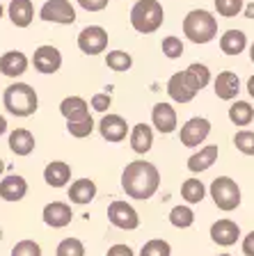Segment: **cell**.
Returning <instances> with one entry per match:
<instances>
[{
  "mask_svg": "<svg viewBox=\"0 0 254 256\" xmlns=\"http://www.w3.org/2000/svg\"><path fill=\"white\" fill-rule=\"evenodd\" d=\"M160 186V172L156 165L147 162V160H133L131 165L122 172V188L131 199L138 202H147L158 192Z\"/></svg>",
  "mask_w": 254,
  "mask_h": 256,
  "instance_id": "cell-1",
  "label": "cell"
},
{
  "mask_svg": "<svg viewBox=\"0 0 254 256\" xmlns=\"http://www.w3.org/2000/svg\"><path fill=\"white\" fill-rule=\"evenodd\" d=\"M3 106L14 117H32L39 108V96L28 82H12L3 92Z\"/></svg>",
  "mask_w": 254,
  "mask_h": 256,
  "instance_id": "cell-2",
  "label": "cell"
},
{
  "mask_svg": "<svg viewBox=\"0 0 254 256\" xmlns=\"http://www.w3.org/2000/svg\"><path fill=\"white\" fill-rule=\"evenodd\" d=\"M183 34L192 44H208L217 34V18L206 10H192L183 18Z\"/></svg>",
  "mask_w": 254,
  "mask_h": 256,
  "instance_id": "cell-3",
  "label": "cell"
},
{
  "mask_svg": "<svg viewBox=\"0 0 254 256\" xmlns=\"http://www.w3.org/2000/svg\"><path fill=\"white\" fill-rule=\"evenodd\" d=\"M165 21V10L158 0H138L131 10V26L140 34H151Z\"/></svg>",
  "mask_w": 254,
  "mask_h": 256,
  "instance_id": "cell-4",
  "label": "cell"
},
{
  "mask_svg": "<svg viewBox=\"0 0 254 256\" xmlns=\"http://www.w3.org/2000/svg\"><path fill=\"white\" fill-rule=\"evenodd\" d=\"M211 197L220 210H233L240 204V188L238 183L229 178V176H217L211 183Z\"/></svg>",
  "mask_w": 254,
  "mask_h": 256,
  "instance_id": "cell-5",
  "label": "cell"
},
{
  "mask_svg": "<svg viewBox=\"0 0 254 256\" xmlns=\"http://www.w3.org/2000/svg\"><path fill=\"white\" fill-rule=\"evenodd\" d=\"M39 18L46 23H58V26H74L76 7L69 0H46L39 10Z\"/></svg>",
  "mask_w": 254,
  "mask_h": 256,
  "instance_id": "cell-6",
  "label": "cell"
},
{
  "mask_svg": "<svg viewBox=\"0 0 254 256\" xmlns=\"http://www.w3.org/2000/svg\"><path fill=\"white\" fill-rule=\"evenodd\" d=\"M76 44H78L80 53L101 55V53H106V48H108V32H106V28H101V26H87L80 30Z\"/></svg>",
  "mask_w": 254,
  "mask_h": 256,
  "instance_id": "cell-7",
  "label": "cell"
},
{
  "mask_svg": "<svg viewBox=\"0 0 254 256\" xmlns=\"http://www.w3.org/2000/svg\"><path fill=\"white\" fill-rule=\"evenodd\" d=\"M30 64L39 74L53 76L62 69V53H60V48L51 46V44H44V46L35 48V55H32Z\"/></svg>",
  "mask_w": 254,
  "mask_h": 256,
  "instance_id": "cell-8",
  "label": "cell"
},
{
  "mask_svg": "<svg viewBox=\"0 0 254 256\" xmlns=\"http://www.w3.org/2000/svg\"><path fill=\"white\" fill-rule=\"evenodd\" d=\"M108 220H110L112 226L124 229V231H133L140 226L138 210L128 202H112L110 206H108Z\"/></svg>",
  "mask_w": 254,
  "mask_h": 256,
  "instance_id": "cell-9",
  "label": "cell"
},
{
  "mask_svg": "<svg viewBox=\"0 0 254 256\" xmlns=\"http://www.w3.org/2000/svg\"><path fill=\"white\" fill-rule=\"evenodd\" d=\"M208 133H211V122L204 117H192L181 126L179 140L183 146H190L192 149V146H199V144L208 138Z\"/></svg>",
  "mask_w": 254,
  "mask_h": 256,
  "instance_id": "cell-10",
  "label": "cell"
},
{
  "mask_svg": "<svg viewBox=\"0 0 254 256\" xmlns=\"http://www.w3.org/2000/svg\"><path fill=\"white\" fill-rule=\"evenodd\" d=\"M99 133L101 138L106 140V142H122V140H126V135L131 133V128H128L126 119L122 117V114H115V112H106L103 117H101L99 122Z\"/></svg>",
  "mask_w": 254,
  "mask_h": 256,
  "instance_id": "cell-11",
  "label": "cell"
},
{
  "mask_svg": "<svg viewBox=\"0 0 254 256\" xmlns=\"http://www.w3.org/2000/svg\"><path fill=\"white\" fill-rule=\"evenodd\" d=\"M42 220L48 226H53V229H64L74 220V210H71L69 204H64V202H51L44 206Z\"/></svg>",
  "mask_w": 254,
  "mask_h": 256,
  "instance_id": "cell-12",
  "label": "cell"
},
{
  "mask_svg": "<svg viewBox=\"0 0 254 256\" xmlns=\"http://www.w3.org/2000/svg\"><path fill=\"white\" fill-rule=\"evenodd\" d=\"M30 66V60L21 50H7L0 55V74L7 78H21Z\"/></svg>",
  "mask_w": 254,
  "mask_h": 256,
  "instance_id": "cell-13",
  "label": "cell"
},
{
  "mask_svg": "<svg viewBox=\"0 0 254 256\" xmlns=\"http://www.w3.org/2000/svg\"><path fill=\"white\" fill-rule=\"evenodd\" d=\"M151 124H154L156 130H160L163 135H169L176 130V110L169 103H156L154 110H151Z\"/></svg>",
  "mask_w": 254,
  "mask_h": 256,
  "instance_id": "cell-14",
  "label": "cell"
},
{
  "mask_svg": "<svg viewBox=\"0 0 254 256\" xmlns=\"http://www.w3.org/2000/svg\"><path fill=\"white\" fill-rule=\"evenodd\" d=\"M28 194V181L21 174H10L0 181V199L3 202H21Z\"/></svg>",
  "mask_w": 254,
  "mask_h": 256,
  "instance_id": "cell-15",
  "label": "cell"
},
{
  "mask_svg": "<svg viewBox=\"0 0 254 256\" xmlns=\"http://www.w3.org/2000/svg\"><path fill=\"white\" fill-rule=\"evenodd\" d=\"M60 114H62L67 122H83V119H90V103L85 101L83 96H67L60 103Z\"/></svg>",
  "mask_w": 254,
  "mask_h": 256,
  "instance_id": "cell-16",
  "label": "cell"
},
{
  "mask_svg": "<svg viewBox=\"0 0 254 256\" xmlns=\"http://www.w3.org/2000/svg\"><path fill=\"white\" fill-rule=\"evenodd\" d=\"M211 238L217 245L229 247L240 238V226L236 222H231V220H217L211 226Z\"/></svg>",
  "mask_w": 254,
  "mask_h": 256,
  "instance_id": "cell-17",
  "label": "cell"
},
{
  "mask_svg": "<svg viewBox=\"0 0 254 256\" xmlns=\"http://www.w3.org/2000/svg\"><path fill=\"white\" fill-rule=\"evenodd\" d=\"M7 16L16 28H30L35 21V5L32 0H12L7 7Z\"/></svg>",
  "mask_w": 254,
  "mask_h": 256,
  "instance_id": "cell-18",
  "label": "cell"
},
{
  "mask_svg": "<svg viewBox=\"0 0 254 256\" xmlns=\"http://www.w3.org/2000/svg\"><path fill=\"white\" fill-rule=\"evenodd\" d=\"M35 146H37V140L28 128H14L10 133V149L14 156L26 158V156H30L35 151Z\"/></svg>",
  "mask_w": 254,
  "mask_h": 256,
  "instance_id": "cell-19",
  "label": "cell"
},
{
  "mask_svg": "<svg viewBox=\"0 0 254 256\" xmlns=\"http://www.w3.org/2000/svg\"><path fill=\"white\" fill-rule=\"evenodd\" d=\"M167 94H169V98L176 103H190L192 98H195L197 92L188 85L183 71H179V74H174L167 80Z\"/></svg>",
  "mask_w": 254,
  "mask_h": 256,
  "instance_id": "cell-20",
  "label": "cell"
},
{
  "mask_svg": "<svg viewBox=\"0 0 254 256\" xmlns=\"http://www.w3.org/2000/svg\"><path fill=\"white\" fill-rule=\"evenodd\" d=\"M44 181L51 188H64L71 181V165H67L64 160L48 162L46 170H44Z\"/></svg>",
  "mask_w": 254,
  "mask_h": 256,
  "instance_id": "cell-21",
  "label": "cell"
},
{
  "mask_svg": "<svg viewBox=\"0 0 254 256\" xmlns=\"http://www.w3.org/2000/svg\"><path fill=\"white\" fill-rule=\"evenodd\" d=\"M215 94L217 98H222V101H231L236 98L240 92V80L238 76L233 74V71H222V74H217L215 78Z\"/></svg>",
  "mask_w": 254,
  "mask_h": 256,
  "instance_id": "cell-22",
  "label": "cell"
},
{
  "mask_svg": "<svg viewBox=\"0 0 254 256\" xmlns=\"http://www.w3.org/2000/svg\"><path fill=\"white\" fill-rule=\"evenodd\" d=\"M96 197V183L92 178H78L69 186V202L78 204V206H87L90 202H94Z\"/></svg>",
  "mask_w": 254,
  "mask_h": 256,
  "instance_id": "cell-23",
  "label": "cell"
},
{
  "mask_svg": "<svg viewBox=\"0 0 254 256\" xmlns=\"http://www.w3.org/2000/svg\"><path fill=\"white\" fill-rule=\"evenodd\" d=\"M128 142H131V149L135 154L144 156L151 146H154V130L147 124H138V126L131 128V135H128Z\"/></svg>",
  "mask_w": 254,
  "mask_h": 256,
  "instance_id": "cell-24",
  "label": "cell"
},
{
  "mask_svg": "<svg viewBox=\"0 0 254 256\" xmlns=\"http://www.w3.org/2000/svg\"><path fill=\"white\" fill-rule=\"evenodd\" d=\"M215 158H217V144H208V146L199 149L197 154H192L190 158H188V170H190L192 174L206 172L208 167L215 162Z\"/></svg>",
  "mask_w": 254,
  "mask_h": 256,
  "instance_id": "cell-25",
  "label": "cell"
},
{
  "mask_svg": "<svg viewBox=\"0 0 254 256\" xmlns=\"http://www.w3.org/2000/svg\"><path fill=\"white\" fill-rule=\"evenodd\" d=\"M245 46H247V37L240 30H227L220 37V48H222L224 55H240Z\"/></svg>",
  "mask_w": 254,
  "mask_h": 256,
  "instance_id": "cell-26",
  "label": "cell"
},
{
  "mask_svg": "<svg viewBox=\"0 0 254 256\" xmlns=\"http://www.w3.org/2000/svg\"><path fill=\"white\" fill-rule=\"evenodd\" d=\"M183 74H185V80H188V85H190L195 92L204 90V87L211 82V71H208L206 64L195 62V64H190V66H188Z\"/></svg>",
  "mask_w": 254,
  "mask_h": 256,
  "instance_id": "cell-27",
  "label": "cell"
},
{
  "mask_svg": "<svg viewBox=\"0 0 254 256\" xmlns=\"http://www.w3.org/2000/svg\"><path fill=\"white\" fill-rule=\"evenodd\" d=\"M229 119H231L233 126H240V128L249 126L254 119V108L247 101H236L229 108Z\"/></svg>",
  "mask_w": 254,
  "mask_h": 256,
  "instance_id": "cell-28",
  "label": "cell"
},
{
  "mask_svg": "<svg viewBox=\"0 0 254 256\" xmlns=\"http://www.w3.org/2000/svg\"><path fill=\"white\" fill-rule=\"evenodd\" d=\"M106 66L115 74H124L133 66V58L126 53V50H108L106 55Z\"/></svg>",
  "mask_w": 254,
  "mask_h": 256,
  "instance_id": "cell-29",
  "label": "cell"
},
{
  "mask_svg": "<svg viewBox=\"0 0 254 256\" xmlns=\"http://www.w3.org/2000/svg\"><path fill=\"white\" fill-rule=\"evenodd\" d=\"M204 194H206V188H204V183L199 178H188L181 186V197L188 204H199L204 199Z\"/></svg>",
  "mask_w": 254,
  "mask_h": 256,
  "instance_id": "cell-30",
  "label": "cell"
},
{
  "mask_svg": "<svg viewBox=\"0 0 254 256\" xmlns=\"http://www.w3.org/2000/svg\"><path fill=\"white\" fill-rule=\"evenodd\" d=\"M169 222H172V226H176V229H188V226H192V222H195V213H192L190 206H174L172 210H169Z\"/></svg>",
  "mask_w": 254,
  "mask_h": 256,
  "instance_id": "cell-31",
  "label": "cell"
},
{
  "mask_svg": "<svg viewBox=\"0 0 254 256\" xmlns=\"http://www.w3.org/2000/svg\"><path fill=\"white\" fill-rule=\"evenodd\" d=\"M140 256H172V247H169L167 240L154 238V240H147L142 245Z\"/></svg>",
  "mask_w": 254,
  "mask_h": 256,
  "instance_id": "cell-32",
  "label": "cell"
},
{
  "mask_svg": "<svg viewBox=\"0 0 254 256\" xmlns=\"http://www.w3.org/2000/svg\"><path fill=\"white\" fill-rule=\"evenodd\" d=\"M55 256H85V245L80 238H64L60 240Z\"/></svg>",
  "mask_w": 254,
  "mask_h": 256,
  "instance_id": "cell-33",
  "label": "cell"
},
{
  "mask_svg": "<svg viewBox=\"0 0 254 256\" xmlns=\"http://www.w3.org/2000/svg\"><path fill=\"white\" fill-rule=\"evenodd\" d=\"M94 119H83V122H67V130H69L71 138L76 140H83V138H90L94 133Z\"/></svg>",
  "mask_w": 254,
  "mask_h": 256,
  "instance_id": "cell-34",
  "label": "cell"
},
{
  "mask_svg": "<svg viewBox=\"0 0 254 256\" xmlns=\"http://www.w3.org/2000/svg\"><path fill=\"white\" fill-rule=\"evenodd\" d=\"M12 256H42V245L37 240H19L14 247H12Z\"/></svg>",
  "mask_w": 254,
  "mask_h": 256,
  "instance_id": "cell-35",
  "label": "cell"
},
{
  "mask_svg": "<svg viewBox=\"0 0 254 256\" xmlns=\"http://www.w3.org/2000/svg\"><path fill=\"white\" fill-rule=\"evenodd\" d=\"M233 144L236 149L245 156H254V130H238L233 135Z\"/></svg>",
  "mask_w": 254,
  "mask_h": 256,
  "instance_id": "cell-36",
  "label": "cell"
},
{
  "mask_svg": "<svg viewBox=\"0 0 254 256\" xmlns=\"http://www.w3.org/2000/svg\"><path fill=\"white\" fill-rule=\"evenodd\" d=\"M215 10L224 18H233L243 12V0H215Z\"/></svg>",
  "mask_w": 254,
  "mask_h": 256,
  "instance_id": "cell-37",
  "label": "cell"
},
{
  "mask_svg": "<svg viewBox=\"0 0 254 256\" xmlns=\"http://www.w3.org/2000/svg\"><path fill=\"white\" fill-rule=\"evenodd\" d=\"M160 48H163V55H167L169 60H176L183 55V42L179 37H165Z\"/></svg>",
  "mask_w": 254,
  "mask_h": 256,
  "instance_id": "cell-38",
  "label": "cell"
},
{
  "mask_svg": "<svg viewBox=\"0 0 254 256\" xmlns=\"http://www.w3.org/2000/svg\"><path fill=\"white\" fill-rule=\"evenodd\" d=\"M90 106H92V110L94 112L106 114V112L110 110V106H112V96L108 94V92H96V94L90 98Z\"/></svg>",
  "mask_w": 254,
  "mask_h": 256,
  "instance_id": "cell-39",
  "label": "cell"
},
{
  "mask_svg": "<svg viewBox=\"0 0 254 256\" xmlns=\"http://www.w3.org/2000/svg\"><path fill=\"white\" fill-rule=\"evenodd\" d=\"M85 12H103L110 0H76Z\"/></svg>",
  "mask_w": 254,
  "mask_h": 256,
  "instance_id": "cell-40",
  "label": "cell"
},
{
  "mask_svg": "<svg viewBox=\"0 0 254 256\" xmlns=\"http://www.w3.org/2000/svg\"><path fill=\"white\" fill-rule=\"evenodd\" d=\"M106 256H135L133 254V250L128 245H122V242H117V245H112L110 250H108Z\"/></svg>",
  "mask_w": 254,
  "mask_h": 256,
  "instance_id": "cell-41",
  "label": "cell"
},
{
  "mask_svg": "<svg viewBox=\"0 0 254 256\" xmlns=\"http://www.w3.org/2000/svg\"><path fill=\"white\" fill-rule=\"evenodd\" d=\"M243 254L254 256V231H249V234L243 238Z\"/></svg>",
  "mask_w": 254,
  "mask_h": 256,
  "instance_id": "cell-42",
  "label": "cell"
},
{
  "mask_svg": "<svg viewBox=\"0 0 254 256\" xmlns=\"http://www.w3.org/2000/svg\"><path fill=\"white\" fill-rule=\"evenodd\" d=\"M7 128H10V126H7V119L3 117V114H0V135H5V133H7Z\"/></svg>",
  "mask_w": 254,
  "mask_h": 256,
  "instance_id": "cell-43",
  "label": "cell"
},
{
  "mask_svg": "<svg viewBox=\"0 0 254 256\" xmlns=\"http://www.w3.org/2000/svg\"><path fill=\"white\" fill-rule=\"evenodd\" d=\"M247 94L254 98V76H249V80H247Z\"/></svg>",
  "mask_w": 254,
  "mask_h": 256,
  "instance_id": "cell-44",
  "label": "cell"
},
{
  "mask_svg": "<svg viewBox=\"0 0 254 256\" xmlns=\"http://www.w3.org/2000/svg\"><path fill=\"white\" fill-rule=\"evenodd\" d=\"M245 16H247V18H254V2H249V5L245 7Z\"/></svg>",
  "mask_w": 254,
  "mask_h": 256,
  "instance_id": "cell-45",
  "label": "cell"
},
{
  "mask_svg": "<svg viewBox=\"0 0 254 256\" xmlns=\"http://www.w3.org/2000/svg\"><path fill=\"white\" fill-rule=\"evenodd\" d=\"M249 60L254 62V44H252V48H249Z\"/></svg>",
  "mask_w": 254,
  "mask_h": 256,
  "instance_id": "cell-46",
  "label": "cell"
},
{
  "mask_svg": "<svg viewBox=\"0 0 254 256\" xmlns=\"http://www.w3.org/2000/svg\"><path fill=\"white\" fill-rule=\"evenodd\" d=\"M3 172H5V162H3V160H0V174H3Z\"/></svg>",
  "mask_w": 254,
  "mask_h": 256,
  "instance_id": "cell-47",
  "label": "cell"
},
{
  "mask_svg": "<svg viewBox=\"0 0 254 256\" xmlns=\"http://www.w3.org/2000/svg\"><path fill=\"white\" fill-rule=\"evenodd\" d=\"M3 14H5V7H3V2H0V18H3Z\"/></svg>",
  "mask_w": 254,
  "mask_h": 256,
  "instance_id": "cell-48",
  "label": "cell"
},
{
  "mask_svg": "<svg viewBox=\"0 0 254 256\" xmlns=\"http://www.w3.org/2000/svg\"><path fill=\"white\" fill-rule=\"evenodd\" d=\"M220 256H231V254H220Z\"/></svg>",
  "mask_w": 254,
  "mask_h": 256,
  "instance_id": "cell-49",
  "label": "cell"
}]
</instances>
